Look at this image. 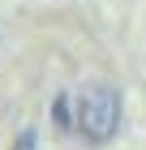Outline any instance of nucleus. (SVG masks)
Returning a JSON list of instances; mask_svg holds the SVG:
<instances>
[{
	"instance_id": "nucleus-1",
	"label": "nucleus",
	"mask_w": 146,
	"mask_h": 150,
	"mask_svg": "<svg viewBox=\"0 0 146 150\" xmlns=\"http://www.w3.org/2000/svg\"><path fill=\"white\" fill-rule=\"evenodd\" d=\"M73 129L86 142H95V146L116 137V129H120V90H116L112 81H90L86 90L78 94Z\"/></svg>"
},
{
	"instance_id": "nucleus-2",
	"label": "nucleus",
	"mask_w": 146,
	"mask_h": 150,
	"mask_svg": "<svg viewBox=\"0 0 146 150\" xmlns=\"http://www.w3.org/2000/svg\"><path fill=\"white\" fill-rule=\"evenodd\" d=\"M52 120H56L60 133L73 129V112H69V94H56V103H52Z\"/></svg>"
},
{
	"instance_id": "nucleus-3",
	"label": "nucleus",
	"mask_w": 146,
	"mask_h": 150,
	"mask_svg": "<svg viewBox=\"0 0 146 150\" xmlns=\"http://www.w3.org/2000/svg\"><path fill=\"white\" fill-rule=\"evenodd\" d=\"M34 146H39V133H34V129H22L17 142H13V150H34Z\"/></svg>"
}]
</instances>
